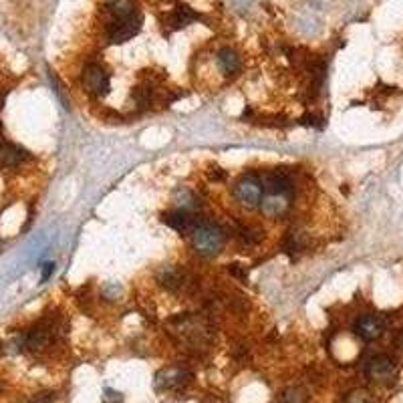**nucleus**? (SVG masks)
<instances>
[{
  "label": "nucleus",
  "instance_id": "nucleus-1",
  "mask_svg": "<svg viewBox=\"0 0 403 403\" xmlns=\"http://www.w3.org/2000/svg\"><path fill=\"white\" fill-rule=\"evenodd\" d=\"M224 230L218 224L200 222L192 232L193 248L202 257H216L224 248Z\"/></svg>",
  "mask_w": 403,
  "mask_h": 403
},
{
  "label": "nucleus",
  "instance_id": "nucleus-2",
  "mask_svg": "<svg viewBox=\"0 0 403 403\" xmlns=\"http://www.w3.org/2000/svg\"><path fill=\"white\" fill-rule=\"evenodd\" d=\"M234 198L240 202L242 206L246 208H258L262 198H264V188H262V179H258L257 176L248 174L242 176L236 184H234Z\"/></svg>",
  "mask_w": 403,
  "mask_h": 403
},
{
  "label": "nucleus",
  "instance_id": "nucleus-3",
  "mask_svg": "<svg viewBox=\"0 0 403 403\" xmlns=\"http://www.w3.org/2000/svg\"><path fill=\"white\" fill-rule=\"evenodd\" d=\"M365 375L375 383H391L397 377V363L389 355H375L365 365Z\"/></svg>",
  "mask_w": 403,
  "mask_h": 403
},
{
  "label": "nucleus",
  "instance_id": "nucleus-4",
  "mask_svg": "<svg viewBox=\"0 0 403 403\" xmlns=\"http://www.w3.org/2000/svg\"><path fill=\"white\" fill-rule=\"evenodd\" d=\"M83 87L95 97H105L111 89L109 73L97 63H89L83 69Z\"/></svg>",
  "mask_w": 403,
  "mask_h": 403
},
{
  "label": "nucleus",
  "instance_id": "nucleus-5",
  "mask_svg": "<svg viewBox=\"0 0 403 403\" xmlns=\"http://www.w3.org/2000/svg\"><path fill=\"white\" fill-rule=\"evenodd\" d=\"M142 29V16L133 15L129 18H119V20H113L107 29V36L109 41L119 45V43H125L129 39H133Z\"/></svg>",
  "mask_w": 403,
  "mask_h": 403
},
{
  "label": "nucleus",
  "instance_id": "nucleus-6",
  "mask_svg": "<svg viewBox=\"0 0 403 403\" xmlns=\"http://www.w3.org/2000/svg\"><path fill=\"white\" fill-rule=\"evenodd\" d=\"M192 373L184 367H165L156 375V389L160 391H172V389H179L186 383H190Z\"/></svg>",
  "mask_w": 403,
  "mask_h": 403
},
{
  "label": "nucleus",
  "instance_id": "nucleus-7",
  "mask_svg": "<svg viewBox=\"0 0 403 403\" xmlns=\"http://www.w3.org/2000/svg\"><path fill=\"white\" fill-rule=\"evenodd\" d=\"M353 331L357 337L367 341V343L377 341L385 333V321L381 317H377V315H363V317H359L355 321Z\"/></svg>",
  "mask_w": 403,
  "mask_h": 403
},
{
  "label": "nucleus",
  "instance_id": "nucleus-8",
  "mask_svg": "<svg viewBox=\"0 0 403 403\" xmlns=\"http://www.w3.org/2000/svg\"><path fill=\"white\" fill-rule=\"evenodd\" d=\"M163 224L174 228L179 234H192L193 230H196V226L200 224V222L196 220V216H192V214H188L184 210H176V212H168L163 216Z\"/></svg>",
  "mask_w": 403,
  "mask_h": 403
},
{
  "label": "nucleus",
  "instance_id": "nucleus-9",
  "mask_svg": "<svg viewBox=\"0 0 403 403\" xmlns=\"http://www.w3.org/2000/svg\"><path fill=\"white\" fill-rule=\"evenodd\" d=\"M290 186H292V182H290V177L285 174V172H278V170H274L271 174H266V176L262 177V188H264V192L268 193H280V196H287L290 192Z\"/></svg>",
  "mask_w": 403,
  "mask_h": 403
},
{
  "label": "nucleus",
  "instance_id": "nucleus-10",
  "mask_svg": "<svg viewBox=\"0 0 403 403\" xmlns=\"http://www.w3.org/2000/svg\"><path fill=\"white\" fill-rule=\"evenodd\" d=\"M260 210L268 218H278V216H282L289 210V198L280 196V193H268L266 198H262Z\"/></svg>",
  "mask_w": 403,
  "mask_h": 403
},
{
  "label": "nucleus",
  "instance_id": "nucleus-11",
  "mask_svg": "<svg viewBox=\"0 0 403 403\" xmlns=\"http://www.w3.org/2000/svg\"><path fill=\"white\" fill-rule=\"evenodd\" d=\"M27 151L18 145L0 144V168H16L27 160Z\"/></svg>",
  "mask_w": 403,
  "mask_h": 403
},
{
  "label": "nucleus",
  "instance_id": "nucleus-12",
  "mask_svg": "<svg viewBox=\"0 0 403 403\" xmlns=\"http://www.w3.org/2000/svg\"><path fill=\"white\" fill-rule=\"evenodd\" d=\"M107 13L113 15V20L129 18V16L137 15L133 0H109V2H107Z\"/></svg>",
  "mask_w": 403,
  "mask_h": 403
},
{
  "label": "nucleus",
  "instance_id": "nucleus-13",
  "mask_svg": "<svg viewBox=\"0 0 403 403\" xmlns=\"http://www.w3.org/2000/svg\"><path fill=\"white\" fill-rule=\"evenodd\" d=\"M218 64H220V69L224 71L226 75H234V73L240 71V57L232 48H222L218 53Z\"/></svg>",
  "mask_w": 403,
  "mask_h": 403
},
{
  "label": "nucleus",
  "instance_id": "nucleus-14",
  "mask_svg": "<svg viewBox=\"0 0 403 403\" xmlns=\"http://www.w3.org/2000/svg\"><path fill=\"white\" fill-rule=\"evenodd\" d=\"M158 280L165 289L176 290L184 285V274L179 273L174 266H163L160 273H158Z\"/></svg>",
  "mask_w": 403,
  "mask_h": 403
},
{
  "label": "nucleus",
  "instance_id": "nucleus-15",
  "mask_svg": "<svg viewBox=\"0 0 403 403\" xmlns=\"http://www.w3.org/2000/svg\"><path fill=\"white\" fill-rule=\"evenodd\" d=\"M174 202H176L179 210H184V212H190V210H196L200 206L198 198H196L190 190H186V188H177L176 193H174Z\"/></svg>",
  "mask_w": 403,
  "mask_h": 403
},
{
  "label": "nucleus",
  "instance_id": "nucleus-16",
  "mask_svg": "<svg viewBox=\"0 0 403 403\" xmlns=\"http://www.w3.org/2000/svg\"><path fill=\"white\" fill-rule=\"evenodd\" d=\"M196 18H198V16L193 15L188 6H177L176 11L172 13V16H170V25H172L174 29H179V27H186L188 22H192Z\"/></svg>",
  "mask_w": 403,
  "mask_h": 403
},
{
  "label": "nucleus",
  "instance_id": "nucleus-17",
  "mask_svg": "<svg viewBox=\"0 0 403 403\" xmlns=\"http://www.w3.org/2000/svg\"><path fill=\"white\" fill-rule=\"evenodd\" d=\"M303 246H305V242H303L299 232H289V234L285 236V240H282V248H285V252H289V254L299 252Z\"/></svg>",
  "mask_w": 403,
  "mask_h": 403
},
{
  "label": "nucleus",
  "instance_id": "nucleus-18",
  "mask_svg": "<svg viewBox=\"0 0 403 403\" xmlns=\"http://www.w3.org/2000/svg\"><path fill=\"white\" fill-rule=\"evenodd\" d=\"M345 403H373V399H371L369 391H365V389H353L351 393H347Z\"/></svg>",
  "mask_w": 403,
  "mask_h": 403
},
{
  "label": "nucleus",
  "instance_id": "nucleus-19",
  "mask_svg": "<svg viewBox=\"0 0 403 403\" xmlns=\"http://www.w3.org/2000/svg\"><path fill=\"white\" fill-rule=\"evenodd\" d=\"M131 97L135 99V103H137L139 107H147V105H149V101H151V91H149V89H145V87H137V89H133Z\"/></svg>",
  "mask_w": 403,
  "mask_h": 403
},
{
  "label": "nucleus",
  "instance_id": "nucleus-20",
  "mask_svg": "<svg viewBox=\"0 0 403 403\" xmlns=\"http://www.w3.org/2000/svg\"><path fill=\"white\" fill-rule=\"evenodd\" d=\"M285 402L287 403H305L306 402V391L301 389V387H294V389H289L285 393Z\"/></svg>",
  "mask_w": 403,
  "mask_h": 403
},
{
  "label": "nucleus",
  "instance_id": "nucleus-21",
  "mask_svg": "<svg viewBox=\"0 0 403 403\" xmlns=\"http://www.w3.org/2000/svg\"><path fill=\"white\" fill-rule=\"evenodd\" d=\"M121 402V393L111 391V389H105V403H119Z\"/></svg>",
  "mask_w": 403,
  "mask_h": 403
},
{
  "label": "nucleus",
  "instance_id": "nucleus-22",
  "mask_svg": "<svg viewBox=\"0 0 403 403\" xmlns=\"http://www.w3.org/2000/svg\"><path fill=\"white\" fill-rule=\"evenodd\" d=\"M303 125H313V128H321V123H317V121H321L319 117H315V115H305L303 119Z\"/></svg>",
  "mask_w": 403,
  "mask_h": 403
},
{
  "label": "nucleus",
  "instance_id": "nucleus-23",
  "mask_svg": "<svg viewBox=\"0 0 403 403\" xmlns=\"http://www.w3.org/2000/svg\"><path fill=\"white\" fill-rule=\"evenodd\" d=\"M230 273L234 274V276H238V278H242V280H246V276H248L246 271L240 268V264H232V266H230Z\"/></svg>",
  "mask_w": 403,
  "mask_h": 403
},
{
  "label": "nucleus",
  "instance_id": "nucleus-24",
  "mask_svg": "<svg viewBox=\"0 0 403 403\" xmlns=\"http://www.w3.org/2000/svg\"><path fill=\"white\" fill-rule=\"evenodd\" d=\"M53 271H55V264H53V262H47V264H45V268H43V282H45L48 276L53 274Z\"/></svg>",
  "mask_w": 403,
  "mask_h": 403
}]
</instances>
